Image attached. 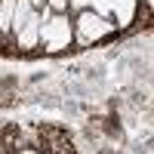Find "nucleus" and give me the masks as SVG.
<instances>
[{
	"label": "nucleus",
	"mask_w": 154,
	"mask_h": 154,
	"mask_svg": "<svg viewBox=\"0 0 154 154\" xmlns=\"http://www.w3.org/2000/svg\"><path fill=\"white\" fill-rule=\"evenodd\" d=\"M74 43V22L71 16H49L46 22H40V34H37V46L46 49V53H62Z\"/></svg>",
	"instance_id": "f257e3e1"
},
{
	"label": "nucleus",
	"mask_w": 154,
	"mask_h": 154,
	"mask_svg": "<svg viewBox=\"0 0 154 154\" xmlns=\"http://www.w3.org/2000/svg\"><path fill=\"white\" fill-rule=\"evenodd\" d=\"M74 22V40L77 43H93V40H102L105 34H111L114 31V25L108 22V19H102V16H96V12H80L77 19H71Z\"/></svg>",
	"instance_id": "f03ea898"
},
{
	"label": "nucleus",
	"mask_w": 154,
	"mask_h": 154,
	"mask_svg": "<svg viewBox=\"0 0 154 154\" xmlns=\"http://www.w3.org/2000/svg\"><path fill=\"white\" fill-rule=\"evenodd\" d=\"M40 12H31V19L22 25L19 31H12V40L19 49H37V34H40Z\"/></svg>",
	"instance_id": "7ed1b4c3"
},
{
	"label": "nucleus",
	"mask_w": 154,
	"mask_h": 154,
	"mask_svg": "<svg viewBox=\"0 0 154 154\" xmlns=\"http://www.w3.org/2000/svg\"><path fill=\"white\" fill-rule=\"evenodd\" d=\"M46 6L56 12V16H65V12H71V0H46Z\"/></svg>",
	"instance_id": "20e7f679"
},
{
	"label": "nucleus",
	"mask_w": 154,
	"mask_h": 154,
	"mask_svg": "<svg viewBox=\"0 0 154 154\" xmlns=\"http://www.w3.org/2000/svg\"><path fill=\"white\" fill-rule=\"evenodd\" d=\"M16 154H43L40 148H37V145H19V151Z\"/></svg>",
	"instance_id": "39448f33"
},
{
	"label": "nucleus",
	"mask_w": 154,
	"mask_h": 154,
	"mask_svg": "<svg viewBox=\"0 0 154 154\" xmlns=\"http://www.w3.org/2000/svg\"><path fill=\"white\" fill-rule=\"evenodd\" d=\"M28 3H31V9L37 12V9H43V6H46V0H28Z\"/></svg>",
	"instance_id": "423d86ee"
},
{
	"label": "nucleus",
	"mask_w": 154,
	"mask_h": 154,
	"mask_svg": "<svg viewBox=\"0 0 154 154\" xmlns=\"http://www.w3.org/2000/svg\"><path fill=\"white\" fill-rule=\"evenodd\" d=\"M3 43H6V37H3V34H0V46H3Z\"/></svg>",
	"instance_id": "0eeeda50"
},
{
	"label": "nucleus",
	"mask_w": 154,
	"mask_h": 154,
	"mask_svg": "<svg viewBox=\"0 0 154 154\" xmlns=\"http://www.w3.org/2000/svg\"><path fill=\"white\" fill-rule=\"evenodd\" d=\"M0 154H3V151H0ZM12 154H16V151H12Z\"/></svg>",
	"instance_id": "6e6552de"
}]
</instances>
